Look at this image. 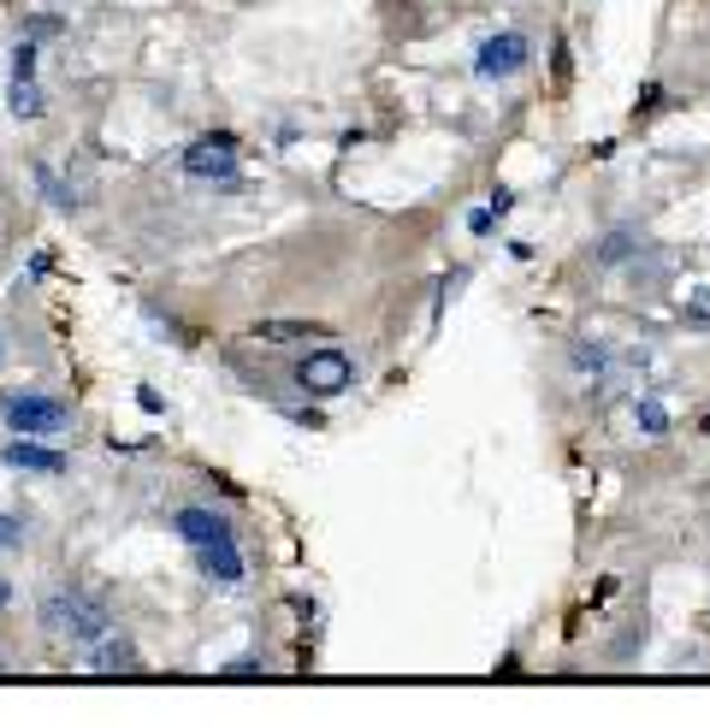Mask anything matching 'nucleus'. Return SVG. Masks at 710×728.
Returning <instances> with one entry per match:
<instances>
[{"mask_svg": "<svg viewBox=\"0 0 710 728\" xmlns=\"http://www.w3.org/2000/svg\"><path fill=\"white\" fill-rule=\"evenodd\" d=\"M36 622H42V634L60 639V646H95V639L113 628L107 604L78 599V592H48V599L36 604Z\"/></svg>", "mask_w": 710, "mask_h": 728, "instance_id": "nucleus-1", "label": "nucleus"}, {"mask_svg": "<svg viewBox=\"0 0 710 728\" xmlns=\"http://www.w3.org/2000/svg\"><path fill=\"white\" fill-rule=\"evenodd\" d=\"M0 415H7V427L24 432V439H54V432L71 427V409L60 397H48V391H12V397L0 403Z\"/></svg>", "mask_w": 710, "mask_h": 728, "instance_id": "nucleus-2", "label": "nucleus"}, {"mask_svg": "<svg viewBox=\"0 0 710 728\" xmlns=\"http://www.w3.org/2000/svg\"><path fill=\"white\" fill-rule=\"evenodd\" d=\"M296 380H302V391H314V397H338V391H350V380H356V361L344 356L338 344H321L296 361Z\"/></svg>", "mask_w": 710, "mask_h": 728, "instance_id": "nucleus-3", "label": "nucleus"}, {"mask_svg": "<svg viewBox=\"0 0 710 728\" xmlns=\"http://www.w3.org/2000/svg\"><path fill=\"white\" fill-rule=\"evenodd\" d=\"M184 172L201 184H213V178H231L237 172V137L231 130H213V137H196L190 149H184Z\"/></svg>", "mask_w": 710, "mask_h": 728, "instance_id": "nucleus-4", "label": "nucleus"}, {"mask_svg": "<svg viewBox=\"0 0 710 728\" xmlns=\"http://www.w3.org/2000/svg\"><path fill=\"white\" fill-rule=\"evenodd\" d=\"M533 60V42L521 36V31H498L480 48V60H474V71H480V78H515L521 66Z\"/></svg>", "mask_w": 710, "mask_h": 728, "instance_id": "nucleus-5", "label": "nucleus"}, {"mask_svg": "<svg viewBox=\"0 0 710 728\" xmlns=\"http://www.w3.org/2000/svg\"><path fill=\"white\" fill-rule=\"evenodd\" d=\"M90 669L95 675H130V669H142V651H137V639L130 634H101L95 646H90Z\"/></svg>", "mask_w": 710, "mask_h": 728, "instance_id": "nucleus-6", "label": "nucleus"}, {"mask_svg": "<svg viewBox=\"0 0 710 728\" xmlns=\"http://www.w3.org/2000/svg\"><path fill=\"white\" fill-rule=\"evenodd\" d=\"M196 563H201V575L220 580V587H237V580H243V551H237V539H231V533L196 545Z\"/></svg>", "mask_w": 710, "mask_h": 728, "instance_id": "nucleus-7", "label": "nucleus"}, {"mask_svg": "<svg viewBox=\"0 0 710 728\" xmlns=\"http://www.w3.org/2000/svg\"><path fill=\"white\" fill-rule=\"evenodd\" d=\"M0 462H7V469H24V474H66V457H60V450L24 439V432H19L7 450H0Z\"/></svg>", "mask_w": 710, "mask_h": 728, "instance_id": "nucleus-8", "label": "nucleus"}, {"mask_svg": "<svg viewBox=\"0 0 710 728\" xmlns=\"http://www.w3.org/2000/svg\"><path fill=\"white\" fill-rule=\"evenodd\" d=\"M172 528H178V539H190V545H208V539L231 533V521L220 516V509H201V504H190V509H178V516H172Z\"/></svg>", "mask_w": 710, "mask_h": 728, "instance_id": "nucleus-9", "label": "nucleus"}, {"mask_svg": "<svg viewBox=\"0 0 710 728\" xmlns=\"http://www.w3.org/2000/svg\"><path fill=\"white\" fill-rule=\"evenodd\" d=\"M255 344H302V338H326V326H309V320H260V326H249Z\"/></svg>", "mask_w": 710, "mask_h": 728, "instance_id": "nucleus-10", "label": "nucleus"}, {"mask_svg": "<svg viewBox=\"0 0 710 728\" xmlns=\"http://www.w3.org/2000/svg\"><path fill=\"white\" fill-rule=\"evenodd\" d=\"M7 107L19 113V119H42V113H48V95L36 90V78H12V90H7Z\"/></svg>", "mask_w": 710, "mask_h": 728, "instance_id": "nucleus-11", "label": "nucleus"}, {"mask_svg": "<svg viewBox=\"0 0 710 728\" xmlns=\"http://www.w3.org/2000/svg\"><path fill=\"white\" fill-rule=\"evenodd\" d=\"M633 243H640L633 231H610V238L598 243V267H616L621 255H633Z\"/></svg>", "mask_w": 710, "mask_h": 728, "instance_id": "nucleus-12", "label": "nucleus"}, {"mask_svg": "<svg viewBox=\"0 0 710 728\" xmlns=\"http://www.w3.org/2000/svg\"><path fill=\"white\" fill-rule=\"evenodd\" d=\"M36 184H42V196H48V201H60V208L71 213V208H78V196H71L66 190V184L60 178H54V166H36Z\"/></svg>", "mask_w": 710, "mask_h": 728, "instance_id": "nucleus-13", "label": "nucleus"}, {"mask_svg": "<svg viewBox=\"0 0 710 728\" xmlns=\"http://www.w3.org/2000/svg\"><path fill=\"white\" fill-rule=\"evenodd\" d=\"M60 31H66V24L54 19V12H31V19H24V36H31V42H48V36H60Z\"/></svg>", "mask_w": 710, "mask_h": 728, "instance_id": "nucleus-14", "label": "nucleus"}, {"mask_svg": "<svg viewBox=\"0 0 710 728\" xmlns=\"http://www.w3.org/2000/svg\"><path fill=\"white\" fill-rule=\"evenodd\" d=\"M12 78H36V42H31V36L12 48Z\"/></svg>", "mask_w": 710, "mask_h": 728, "instance_id": "nucleus-15", "label": "nucleus"}, {"mask_svg": "<svg viewBox=\"0 0 710 728\" xmlns=\"http://www.w3.org/2000/svg\"><path fill=\"white\" fill-rule=\"evenodd\" d=\"M574 373H604V349L598 344H581V349H574Z\"/></svg>", "mask_w": 710, "mask_h": 728, "instance_id": "nucleus-16", "label": "nucleus"}, {"mask_svg": "<svg viewBox=\"0 0 710 728\" xmlns=\"http://www.w3.org/2000/svg\"><path fill=\"white\" fill-rule=\"evenodd\" d=\"M640 427H645V432H663V427H670V415H663V403H640Z\"/></svg>", "mask_w": 710, "mask_h": 728, "instance_id": "nucleus-17", "label": "nucleus"}, {"mask_svg": "<svg viewBox=\"0 0 710 728\" xmlns=\"http://www.w3.org/2000/svg\"><path fill=\"white\" fill-rule=\"evenodd\" d=\"M24 539V521H12V516H0V551H12Z\"/></svg>", "mask_w": 710, "mask_h": 728, "instance_id": "nucleus-18", "label": "nucleus"}, {"mask_svg": "<svg viewBox=\"0 0 710 728\" xmlns=\"http://www.w3.org/2000/svg\"><path fill=\"white\" fill-rule=\"evenodd\" d=\"M491 220H498L491 208H474V213H468V231H474V238H491Z\"/></svg>", "mask_w": 710, "mask_h": 728, "instance_id": "nucleus-19", "label": "nucleus"}, {"mask_svg": "<svg viewBox=\"0 0 710 728\" xmlns=\"http://www.w3.org/2000/svg\"><path fill=\"white\" fill-rule=\"evenodd\" d=\"M137 403H142L149 415H161V409H166V403H161V391H154V385H137Z\"/></svg>", "mask_w": 710, "mask_h": 728, "instance_id": "nucleus-20", "label": "nucleus"}, {"mask_svg": "<svg viewBox=\"0 0 710 728\" xmlns=\"http://www.w3.org/2000/svg\"><path fill=\"white\" fill-rule=\"evenodd\" d=\"M12 604V587H7V580H0V610H7Z\"/></svg>", "mask_w": 710, "mask_h": 728, "instance_id": "nucleus-21", "label": "nucleus"}, {"mask_svg": "<svg viewBox=\"0 0 710 728\" xmlns=\"http://www.w3.org/2000/svg\"><path fill=\"white\" fill-rule=\"evenodd\" d=\"M0 356H7V349H0Z\"/></svg>", "mask_w": 710, "mask_h": 728, "instance_id": "nucleus-22", "label": "nucleus"}]
</instances>
